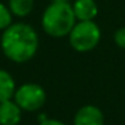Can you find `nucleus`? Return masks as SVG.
I'll use <instances>...</instances> for the list:
<instances>
[{"mask_svg": "<svg viewBox=\"0 0 125 125\" xmlns=\"http://www.w3.org/2000/svg\"><path fill=\"white\" fill-rule=\"evenodd\" d=\"M42 28L51 38H65L77 23L70 3L51 1L42 14Z\"/></svg>", "mask_w": 125, "mask_h": 125, "instance_id": "f03ea898", "label": "nucleus"}, {"mask_svg": "<svg viewBox=\"0 0 125 125\" xmlns=\"http://www.w3.org/2000/svg\"><path fill=\"white\" fill-rule=\"evenodd\" d=\"M16 90V82L11 73L4 69H0V102L12 100Z\"/></svg>", "mask_w": 125, "mask_h": 125, "instance_id": "6e6552de", "label": "nucleus"}, {"mask_svg": "<svg viewBox=\"0 0 125 125\" xmlns=\"http://www.w3.org/2000/svg\"><path fill=\"white\" fill-rule=\"evenodd\" d=\"M71 49L77 52H89L100 44L102 31L94 20L77 22L67 35Z\"/></svg>", "mask_w": 125, "mask_h": 125, "instance_id": "7ed1b4c3", "label": "nucleus"}, {"mask_svg": "<svg viewBox=\"0 0 125 125\" xmlns=\"http://www.w3.org/2000/svg\"><path fill=\"white\" fill-rule=\"evenodd\" d=\"M22 112L14 100L0 102V125H18L22 121Z\"/></svg>", "mask_w": 125, "mask_h": 125, "instance_id": "423d86ee", "label": "nucleus"}, {"mask_svg": "<svg viewBox=\"0 0 125 125\" xmlns=\"http://www.w3.org/2000/svg\"><path fill=\"white\" fill-rule=\"evenodd\" d=\"M12 100L23 112H38L46 104L47 95L43 86L35 82H26L16 87Z\"/></svg>", "mask_w": 125, "mask_h": 125, "instance_id": "20e7f679", "label": "nucleus"}, {"mask_svg": "<svg viewBox=\"0 0 125 125\" xmlns=\"http://www.w3.org/2000/svg\"><path fill=\"white\" fill-rule=\"evenodd\" d=\"M71 6L77 22L94 20L98 15V6L95 0H75Z\"/></svg>", "mask_w": 125, "mask_h": 125, "instance_id": "0eeeda50", "label": "nucleus"}, {"mask_svg": "<svg viewBox=\"0 0 125 125\" xmlns=\"http://www.w3.org/2000/svg\"><path fill=\"white\" fill-rule=\"evenodd\" d=\"M0 49L11 62L26 63L38 52L39 35L35 28L27 23H12L1 32Z\"/></svg>", "mask_w": 125, "mask_h": 125, "instance_id": "f257e3e1", "label": "nucleus"}, {"mask_svg": "<svg viewBox=\"0 0 125 125\" xmlns=\"http://www.w3.org/2000/svg\"><path fill=\"white\" fill-rule=\"evenodd\" d=\"M73 125H105V114L95 105H83L74 114Z\"/></svg>", "mask_w": 125, "mask_h": 125, "instance_id": "39448f33", "label": "nucleus"}, {"mask_svg": "<svg viewBox=\"0 0 125 125\" xmlns=\"http://www.w3.org/2000/svg\"><path fill=\"white\" fill-rule=\"evenodd\" d=\"M51 1H55V3H70V0H51Z\"/></svg>", "mask_w": 125, "mask_h": 125, "instance_id": "ddd939ff", "label": "nucleus"}, {"mask_svg": "<svg viewBox=\"0 0 125 125\" xmlns=\"http://www.w3.org/2000/svg\"><path fill=\"white\" fill-rule=\"evenodd\" d=\"M34 4H35L34 0H8L7 6L14 16L26 18L32 12Z\"/></svg>", "mask_w": 125, "mask_h": 125, "instance_id": "1a4fd4ad", "label": "nucleus"}, {"mask_svg": "<svg viewBox=\"0 0 125 125\" xmlns=\"http://www.w3.org/2000/svg\"><path fill=\"white\" fill-rule=\"evenodd\" d=\"M39 125H66L63 121L61 120H57V118H44L42 121H39Z\"/></svg>", "mask_w": 125, "mask_h": 125, "instance_id": "f8f14e48", "label": "nucleus"}, {"mask_svg": "<svg viewBox=\"0 0 125 125\" xmlns=\"http://www.w3.org/2000/svg\"><path fill=\"white\" fill-rule=\"evenodd\" d=\"M113 42L117 47L125 50V27H118L113 34Z\"/></svg>", "mask_w": 125, "mask_h": 125, "instance_id": "9b49d317", "label": "nucleus"}, {"mask_svg": "<svg viewBox=\"0 0 125 125\" xmlns=\"http://www.w3.org/2000/svg\"><path fill=\"white\" fill-rule=\"evenodd\" d=\"M12 18H14V15L11 14L8 6L0 3V31H4L7 27H10L14 23Z\"/></svg>", "mask_w": 125, "mask_h": 125, "instance_id": "9d476101", "label": "nucleus"}]
</instances>
